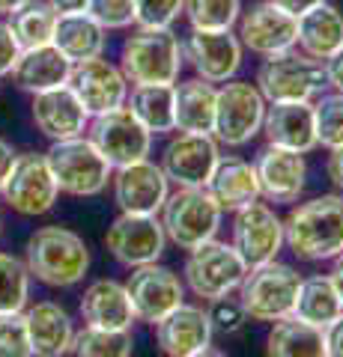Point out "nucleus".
I'll use <instances>...</instances> for the list:
<instances>
[{
    "mask_svg": "<svg viewBox=\"0 0 343 357\" xmlns=\"http://www.w3.org/2000/svg\"><path fill=\"white\" fill-rule=\"evenodd\" d=\"M18 57H21V45L15 39V33L9 27V21H0V77L13 72Z\"/></svg>",
    "mask_w": 343,
    "mask_h": 357,
    "instance_id": "43",
    "label": "nucleus"
},
{
    "mask_svg": "<svg viewBox=\"0 0 343 357\" xmlns=\"http://www.w3.org/2000/svg\"><path fill=\"white\" fill-rule=\"evenodd\" d=\"M66 86L75 93V98H78L81 107L87 110V116L108 114V110L126 105V98H129L126 75L119 72V66L108 63L105 57L72 63Z\"/></svg>",
    "mask_w": 343,
    "mask_h": 357,
    "instance_id": "15",
    "label": "nucleus"
},
{
    "mask_svg": "<svg viewBox=\"0 0 343 357\" xmlns=\"http://www.w3.org/2000/svg\"><path fill=\"white\" fill-rule=\"evenodd\" d=\"M13 161H15V149L9 146V143L0 137V188H3V182H6V176H9V167H13Z\"/></svg>",
    "mask_w": 343,
    "mask_h": 357,
    "instance_id": "49",
    "label": "nucleus"
},
{
    "mask_svg": "<svg viewBox=\"0 0 343 357\" xmlns=\"http://www.w3.org/2000/svg\"><path fill=\"white\" fill-rule=\"evenodd\" d=\"M129 110L138 116V122L152 137L156 134L176 131L173 122V84H143L131 86V96L126 98Z\"/></svg>",
    "mask_w": 343,
    "mask_h": 357,
    "instance_id": "33",
    "label": "nucleus"
},
{
    "mask_svg": "<svg viewBox=\"0 0 343 357\" xmlns=\"http://www.w3.org/2000/svg\"><path fill=\"white\" fill-rule=\"evenodd\" d=\"M87 15L105 30H126L135 24V0H90Z\"/></svg>",
    "mask_w": 343,
    "mask_h": 357,
    "instance_id": "42",
    "label": "nucleus"
},
{
    "mask_svg": "<svg viewBox=\"0 0 343 357\" xmlns=\"http://www.w3.org/2000/svg\"><path fill=\"white\" fill-rule=\"evenodd\" d=\"M209 325H212V333H221V337H233V333H239L242 328H245V310H242L239 298H215L209 301Z\"/></svg>",
    "mask_w": 343,
    "mask_h": 357,
    "instance_id": "41",
    "label": "nucleus"
},
{
    "mask_svg": "<svg viewBox=\"0 0 343 357\" xmlns=\"http://www.w3.org/2000/svg\"><path fill=\"white\" fill-rule=\"evenodd\" d=\"M295 48L314 60H328L337 48H343V13L326 3L314 6L311 13L295 18Z\"/></svg>",
    "mask_w": 343,
    "mask_h": 357,
    "instance_id": "27",
    "label": "nucleus"
},
{
    "mask_svg": "<svg viewBox=\"0 0 343 357\" xmlns=\"http://www.w3.org/2000/svg\"><path fill=\"white\" fill-rule=\"evenodd\" d=\"M326 173L337 188H343V143L335 149H328V161H326Z\"/></svg>",
    "mask_w": 343,
    "mask_h": 357,
    "instance_id": "47",
    "label": "nucleus"
},
{
    "mask_svg": "<svg viewBox=\"0 0 343 357\" xmlns=\"http://www.w3.org/2000/svg\"><path fill=\"white\" fill-rule=\"evenodd\" d=\"M45 158L60 194L69 197H98L108 188L110 176H114V167L98 155V149L84 134L51 143Z\"/></svg>",
    "mask_w": 343,
    "mask_h": 357,
    "instance_id": "7",
    "label": "nucleus"
},
{
    "mask_svg": "<svg viewBox=\"0 0 343 357\" xmlns=\"http://www.w3.org/2000/svg\"><path fill=\"white\" fill-rule=\"evenodd\" d=\"M269 3H275L278 9H284L286 15H293V18H298V15H305V13H311L314 6H319V3H326V0H269Z\"/></svg>",
    "mask_w": 343,
    "mask_h": 357,
    "instance_id": "46",
    "label": "nucleus"
},
{
    "mask_svg": "<svg viewBox=\"0 0 343 357\" xmlns=\"http://www.w3.org/2000/svg\"><path fill=\"white\" fill-rule=\"evenodd\" d=\"M87 140L98 149V155L114 167H129L152 152V134L138 122V116L129 110V105H119L108 114L90 116L87 122Z\"/></svg>",
    "mask_w": 343,
    "mask_h": 357,
    "instance_id": "8",
    "label": "nucleus"
},
{
    "mask_svg": "<svg viewBox=\"0 0 343 357\" xmlns=\"http://www.w3.org/2000/svg\"><path fill=\"white\" fill-rule=\"evenodd\" d=\"M0 227H3V220H0Z\"/></svg>",
    "mask_w": 343,
    "mask_h": 357,
    "instance_id": "53",
    "label": "nucleus"
},
{
    "mask_svg": "<svg viewBox=\"0 0 343 357\" xmlns=\"http://www.w3.org/2000/svg\"><path fill=\"white\" fill-rule=\"evenodd\" d=\"M209 197L218 203L221 211H239L260 199V182L254 164L239 155H221L212 176L206 182Z\"/></svg>",
    "mask_w": 343,
    "mask_h": 357,
    "instance_id": "25",
    "label": "nucleus"
},
{
    "mask_svg": "<svg viewBox=\"0 0 343 357\" xmlns=\"http://www.w3.org/2000/svg\"><path fill=\"white\" fill-rule=\"evenodd\" d=\"M57 15H75V13H87V3L90 0H45Z\"/></svg>",
    "mask_w": 343,
    "mask_h": 357,
    "instance_id": "48",
    "label": "nucleus"
},
{
    "mask_svg": "<svg viewBox=\"0 0 343 357\" xmlns=\"http://www.w3.org/2000/svg\"><path fill=\"white\" fill-rule=\"evenodd\" d=\"M254 86L260 89L265 105L278 102H314L328 89L323 63L307 57L298 48L263 57Z\"/></svg>",
    "mask_w": 343,
    "mask_h": 357,
    "instance_id": "4",
    "label": "nucleus"
},
{
    "mask_svg": "<svg viewBox=\"0 0 343 357\" xmlns=\"http://www.w3.org/2000/svg\"><path fill=\"white\" fill-rule=\"evenodd\" d=\"M185 0H135V27L170 30L182 15Z\"/></svg>",
    "mask_w": 343,
    "mask_h": 357,
    "instance_id": "39",
    "label": "nucleus"
},
{
    "mask_svg": "<svg viewBox=\"0 0 343 357\" xmlns=\"http://www.w3.org/2000/svg\"><path fill=\"white\" fill-rule=\"evenodd\" d=\"M248 265L242 262V256L233 250V244L227 241H206L200 248L188 250L185 259V286L191 289L197 298L215 301L224 295H233L242 277H245Z\"/></svg>",
    "mask_w": 343,
    "mask_h": 357,
    "instance_id": "10",
    "label": "nucleus"
},
{
    "mask_svg": "<svg viewBox=\"0 0 343 357\" xmlns=\"http://www.w3.org/2000/svg\"><path fill=\"white\" fill-rule=\"evenodd\" d=\"M30 114H33L36 128L45 134L51 143L78 137V134L87 131V122H90L87 110L81 107V102L75 98L69 86H57V89H48V93L33 96Z\"/></svg>",
    "mask_w": 343,
    "mask_h": 357,
    "instance_id": "23",
    "label": "nucleus"
},
{
    "mask_svg": "<svg viewBox=\"0 0 343 357\" xmlns=\"http://www.w3.org/2000/svg\"><path fill=\"white\" fill-rule=\"evenodd\" d=\"M257 182H260V197H265L269 203H295L305 191L307 182V161L305 155L290 152V149H278V146H265L257 161Z\"/></svg>",
    "mask_w": 343,
    "mask_h": 357,
    "instance_id": "20",
    "label": "nucleus"
},
{
    "mask_svg": "<svg viewBox=\"0 0 343 357\" xmlns=\"http://www.w3.org/2000/svg\"><path fill=\"white\" fill-rule=\"evenodd\" d=\"M221 158V146L212 134H188L176 131L164 143L159 167L176 188H206L215 164Z\"/></svg>",
    "mask_w": 343,
    "mask_h": 357,
    "instance_id": "12",
    "label": "nucleus"
},
{
    "mask_svg": "<svg viewBox=\"0 0 343 357\" xmlns=\"http://www.w3.org/2000/svg\"><path fill=\"white\" fill-rule=\"evenodd\" d=\"M110 185H114V199L119 211H126V215H159L170 194L168 176L149 158L117 167L110 176Z\"/></svg>",
    "mask_w": 343,
    "mask_h": 357,
    "instance_id": "19",
    "label": "nucleus"
},
{
    "mask_svg": "<svg viewBox=\"0 0 343 357\" xmlns=\"http://www.w3.org/2000/svg\"><path fill=\"white\" fill-rule=\"evenodd\" d=\"M316 146L335 149L343 143V93H323L314 98Z\"/></svg>",
    "mask_w": 343,
    "mask_h": 357,
    "instance_id": "38",
    "label": "nucleus"
},
{
    "mask_svg": "<svg viewBox=\"0 0 343 357\" xmlns=\"http://www.w3.org/2000/svg\"><path fill=\"white\" fill-rule=\"evenodd\" d=\"M265 116V98L251 81H236L230 77L227 84L218 86L215 102V126L212 137L224 146H245L263 128Z\"/></svg>",
    "mask_w": 343,
    "mask_h": 357,
    "instance_id": "9",
    "label": "nucleus"
},
{
    "mask_svg": "<svg viewBox=\"0 0 343 357\" xmlns=\"http://www.w3.org/2000/svg\"><path fill=\"white\" fill-rule=\"evenodd\" d=\"M242 42L233 30H191L182 45V57L191 63L197 77L209 84H227L242 66Z\"/></svg>",
    "mask_w": 343,
    "mask_h": 357,
    "instance_id": "17",
    "label": "nucleus"
},
{
    "mask_svg": "<svg viewBox=\"0 0 343 357\" xmlns=\"http://www.w3.org/2000/svg\"><path fill=\"white\" fill-rule=\"evenodd\" d=\"M236 36L245 51L260 54V57H275V54L295 48V18L269 0H260V3L242 9L236 21Z\"/></svg>",
    "mask_w": 343,
    "mask_h": 357,
    "instance_id": "18",
    "label": "nucleus"
},
{
    "mask_svg": "<svg viewBox=\"0 0 343 357\" xmlns=\"http://www.w3.org/2000/svg\"><path fill=\"white\" fill-rule=\"evenodd\" d=\"M260 134L269 146L290 149L307 155L316 149V126H314V102H278L265 105Z\"/></svg>",
    "mask_w": 343,
    "mask_h": 357,
    "instance_id": "21",
    "label": "nucleus"
},
{
    "mask_svg": "<svg viewBox=\"0 0 343 357\" xmlns=\"http://www.w3.org/2000/svg\"><path fill=\"white\" fill-rule=\"evenodd\" d=\"M182 15L191 30H233L242 15V0H185Z\"/></svg>",
    "mask_w": 343,
    "mask_h": 357,
    "instance_id": "36",
    "label": "nucleus"
},
{
    "mask_svg": "<svg viewBox=\"0 0 343 357\" xmlns=\"http://www.w3.org/2000/svg\"><path fill=\"white\" fill-rule=\"evenodd\" d=\"M182 42L173 30L138 27L119 48V72L129 84H176L182 72Z\"/></svg>",
    "mask_w": 343,
    "mask_h": 357,
    "instance_id": "3",
    "label": "nucleus"
},
{
    "mask_svg": "<svg viewBox=\"0 0 343 357\" xmlns=\"http://www.w3.org/2000/svg\"><path fill=\"white\" fill-rule=\"evenodd\" d=\"M126 292L131 298V307H135V316L140 321L156 325L159 319H164L170 310L182 304L185 286L180 280V274L170 271L168 265L149 262V265L131 268L126 280Z\"/></svg>",
    "mask_w": 343,
    "mask_h": 357,
    "instance_id": "16",
    "label": "nucleus"
},
{
    "mask_svg": "<svg viewBox=\"0 0 343 357\" xmlns=\"http://www.w3.org/2000/svg\"><path fill=\"white\" fill-rule=\"evenodd\" d=\"M24 265L39 283L69 289L78 286L90 271V250L78 232L66 227H42L27 238Z\"/></svg>",
    "mask_w": 343,
    "mask_h": 357,
    "instance_id": "2",
    "label": "nucleus"
},
{
    "mask_svg": "<svg viewBox=\"0 0 343 357\" xmlns=\"http://www.w3.org/2000/svg\"><path fill=\"white\" fill-rule=\"evenodd\" d=\"M328 277H331V283H335L337 295H340V301H343V253H337V256H335V265H331Z\"/></svg>",
    "mask_w": 343,
    "mask_h": 357,
    "instance_id": "50",
    "label": "nucleus"
},
{
    "mask_svg": "<svg viewBox=\"0 0 343 357\" xmlns=\"http://www.w3.org/2000/svg\"><path fill=\"white\" fill-rule=\"evenodd\" d=\"M215 102L218 86L203 77H188L173 84V122L176 131L188 134H212L215 126Z\"/></svg>",
    "mask_w": 343,
    "mask_h": 357,
    "instance_id": "28",
    "label": "nucleus"
},
{
    "mask_svg": "<svg viewBox=\"0 0 343 357\" xmlns=\"http://www.w3.org/2000/svg\"><path fill=\"white\" fill-rule=\"evenodd\" d=\"M340 312H343V301H340L328 274L302 277L295 307H293V316L298 321H307V325H314V328H328Z\"/></svg>",
    "mask_w": 343,
    "mask_h": 357,
    "instance_id": "32",
    "label": "nucleus"
},
{
    "mask_svg": "<svg viewBox=\"0 0 343 357\" xmlns=\"http://www.w3.org/2000/svg\"><path fill=\"white\" fill-rule=\"evenodd\" d=\"M27 0H0V15H13L18 6H24Z\"/></svg>",
    "mask_w": 343,
    "mask_h": 357,
    "instance_id": "51",
    "label": "nucleus"
},
{
    "mask_svg": "<svg viewBox=\"0 0 343 357\" xmlns=\"http://www.w3.org/2000/svg\"><path fill=\"white\" fill-rule=\"evenodd\" d=\"M284 244L298 259L326 262L343 253V197L323 194L284 218Z\"/></svg>",
    "mask_w": 343,
    "mask_h": 357,
    "instance_id": "1",
    "label": "nucleus"
},
{
    "mask_svg": "<svg viewBox=\"0 0 343 357\" xmlns=\"http://www.w3.org/2000/svg\"><path fill=\"white\" fill-rule=\"evenodd\" d=\"M156 342L168 357H194L212 342V325L203 307L182 304L156 321Z\"/></svg>",
    "mask_w": 343,
    "mask_h": 357,
    "instance_id": "22",
    "label": "nucleus"
},
{
    "mask_svg": "<svg viewBox=\"0 0 343 357\" xmlns=\"http://www.w3.org/2000/svg\"><path fill=\"white\" fill-rule=\"evenodd\" d=\"M233 250L248 268L278 259L284 248V220L272 206L254 199L251 206L233 211Z\"/></svg>",
    "mask_w": 343,
    "mask_h": 357,
    "instance_id": "13",
    "label": "nucleus"
},
{
    "mask_svg": "<svg viewBox=\"0 0 343 357\" xmlns=\"http://www.w3.org/2000/svg\"><path fill=\"white\" fill-rule=\"evenodd\" d=\"M105 244L119 265L138 268L161 259L168 236H164L159 215H126V211H119V218L108 227Z\"/></svg>",
    "mask_w": 343,
    "mask_h": 357,
    "instance_id": "14",
    "label": "nucleus"
},
{
    "mask_svg": "<svg viewBox=\"0 0 343 357\" xmlns=\"http://www.w3.org/2000/svg\"><path fill=\"white\" fill-rule=\"evenodd\" d=\"M159 215L168 241L180 250H194L215 238L224 211L206 188H176L173 194H168Z\"/></svg>",
    "mask_w": 343,
    "mask_h": 357,
    "instance_id": "6",
    "label": "nucleus"
},
{
    "mask_svg": "<svg viewBox=\"0 0 343 357\" xmlns=\"http://www.w3.org/2000/svg\"><path fill=\"white\" fill-rule=\"evenodd\" d=\"M33 357H66L75 340L72 316L54 301H39L24 312Z\"/></svg>",
    "mask_w": 343,
    "mask_h": 357,
    "instance_id": "26",
    "label": "nucleus"
},
{
    "mask_svg": "<svg viewBox=\"0 0 343 357\" xmlns=\"http://www.w3.org/2000/svg\"><path fill=\"white\" fill-rule=\"evenodd\" d=\"M30 298V271L13 253L0 250V316L21 312Z\"/></svg>",
    "mask_w": 343,
    "mask_h": 357,
    "instance_id": "37",
    "label": "nucleus"
},
{
    "mask_svg": "<svg viewBox=\"0 0 343 357\" xmlns=\"http://www.w3.org/2000/svg\"><path fill=\"white\" fill-rule=\"evenodd\" d=\"M194 357H227L224 351H218V349H203L200 354H194Z\"/></svg>",
    "mask_w": 343,
    "mask_h": 357,
    "instance_id": "52",
    "label": "nucleus"
},
{
    "mask_svg": "<svg viewBox=\"0 0 343 357\" xmlns=\"http://www.w3.org/2000/svg\"><path fill=\"white\" fill-rule=\"evenodd\" d=\"M323 69H326V81L335 93H343V48H337L328 60H323Z\"/></svg>",
    "mask_w": 343,
    "mask_h": 357,
    "instance_id": "44",
    "label": "nucleus"
},
{
    "mask_svg": "<svg viewBox=\"0 0 343 357\" xmlns=\"http://www.w3.org/2000/svg\"><path fill=\"white\" fill-rule=\"evenodd\" d=\"M9 27H13L21 51L27 48H42L51 45L54 27H57V13L45 3V0H27L24 6H18L9 15Z\"/></svg>",
    "mask_w": 343,
    "mask_h": 357,
    "instance_id": "34",
    "label": "nucleus"
},
{
    "mask_svg": "<svg viewBox=\"0 0 343 357\" xmlns=\"http://www.w3.org/2000/svg\"><path fill=\"white\" fill-rule=\"evenodd\" d=\"M72 357H131V331L84 328L72 340Z\"/></svg>",
    "mask_w": 343,
    "mask_h": 357,
    "instance_id": "35",
    "label": "nucleus"
},
{
    "mask_svg": "<svg viewBox=\"0 0 343 357\" xmlns=\"http://www.w3.org/2000/svg\"><path fill=\"white\" fill-rule=\"evenodd\" d=\"M0 197L9 203V208H15L18 215H27V218L51 211L60 197V188L54 182V173L45 155L39 152L15 155L6 182L0 188Z\"/></svg>",
    "mask_w": 343,
    "mask_h": 357,
    "instance_id": "11",
    "label": "nucleus"
},
{
    "mask_svg": "<svg viewBox=\"0 0 343 357\" xmlns=\"http://www.w3.org/2000/svg\"><path fill=\"white\" fill-rule=\"evenodd\" d=\"M51 45L69 63H81V60H93L105 54L108 45V30L93 21L87 13H75V15H57V27H54V39Z\"/></svg>",
    "mask_w": 343,
    "mask_h": 357,
    "instance_id": "30",
    "label": "nucleus"
},
{
    "mask_svg": "<svg viewBox=\"0 0 343 357\" xmlns=\"http://www.w3.org/2000/svg\"><path fill=\"white\" fill-rule=\"evenodd\" d=\"M69 69H72V63L54 45H42V48L21 51V57L9 75H13L18 89H24L30 96H39V93H48V89L66 86Z\"/></svg>",
    "mask_w": 343,
    "mask_h": 357,
    "instance_id": "29",
    "label": "nucleus"
},
{
    "mask_svg": "<svg viewBox=\"0 0 343 357\" xmlns=\"http://www.w3.org/2000/svg\"><path fill=\"white\" fill-rule=\"evenodd\" d=\"M0 357H33L24 312L0 316Z\"/></svg>",
    "mask_w": 343,
    "mask_h": 357,
    "instance_id": "40",
    "label": "nucleus"
},
{
    "mask_svg": "<svg viewBox=\"0 0 343 357\" xmlns=\"http://www.w3.org/2000/svg\"><path fill=\"white\" fill-rule=\"evenodd\" d=\"M265 357H328L323 328H314L295 316L272 321L265 337Z\"/></svg>",
    "mask_w": 343,
    "mask_h": 357,
    "instance_id": "31",
    "label": "nucleus"
},
{
    "mask_svg": "<svg viewBox=\"0 0 343 357\" xmlns=\"http://www.w3.org/2000/svg\"><path fill=\"white\" fill-rule=\"evenodd\" d=\"M81 319L87 328L102 331H131L138 321L126 283L117 280H96L84 289L81 298Z\"/></svg>",
    "mask_w": 343,
    "mask_h": 357,
    "instance_id": "24",
    "label": "nucleus"
},
{
    "mask_svg": "<svg viewBox=\"0 0 343 357\" xmlns=\"http://www.w3.org/2000/svg\"><path fill=\"white\" fill-rule=\"evenodd\" d=\"M326 333V349H328V357H343V312L331 321L328 328H323Z\"/></svg>",
    "mask_w": 343,
    "mask_h": 357,
    "instance_id": "45",
    "label": "nucleus"
},
{
    "mask_svg": "<svg viewBox=\"0 0 343 357\" xmlns=\"http://www.w3.org/2000/svg\"><path fill=\"white\" fill-rule=\"evenodd\" d=\"M302 274L286 262H263L245 271L239 283V304L245 310V316L254 321H281L286 316H293L295 295Z\"/></svg>",
    "mask_w": 343,
    "mask_h": 357,
    "instance_id": "5",
    "label": "nucleus"
}]
</instances>
